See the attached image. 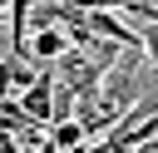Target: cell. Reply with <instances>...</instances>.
<instances>
[{"label":"cell","instance_id":"1","mask_svg":"<svg viewBox=\"0 0 158 153\" xmlns=\"http://www.w3.org/2000/svg\"><path fill=\"white\" fill-rule=\"evenodd\" d=\"M69 49H74V39H69L64 30H30V44H25V54H30L35 64H44V69H54Z\"/></svg>","mask_w":158,"mask_h":153},{"label":"cell","instance_id":"2","mask_svg":"<svg viewBox=\"0 0 158 153\" xmlns=\"http://www.w3.org/2000/svg\"><path fill=\"white\" fill-rule=\"evenodd\" d=\"M44 79V64H35L30 54H10V59H0V89L5 94H25L30 84H40Z\"/></svg>","mask_w":158,"mask_h":153},{"label":"cell","instance_id":"3","mask_svg":"<svg viewBox=\"0 0 158 153\" xmlns=\"http://www.w3.org/2000/svg\"><path fill=\"white\" fill-rule=\"evenodd\" d=\"M54 84H59V74H54V69H44V79H40V84H30V89L20 94V104H25V114H30V118L54 123Z\"/></svg>","mask_w":158,"mask_h":153},{"label":"cell","instance_id":"4","mask_svg":"<svg viewBox=\"0 0 158 153\" xmlns=\"http://www.w3.org/2000/svg\"><path fill=\"white\" fill-rule=\"evenodd\" d=\"M138 30H143V59L158 69V25H138Z\"/></svg>","mask_w":158,"mask_h":153},{"label":"cell","instance_id":"5","mask_svg":"<svg viewBox=\"0 0 158 153\" xmlns=\"http://www.w3.org/2000/svg\"><path fill=\"white\" fill-rule=\"evenodd\" d=\"M133 5L138 0H79V10H114V15L118 10H133Z\"/></svg>","mask_w":158,"mask_h":153},{"label":"cell","instance_id":"6","mask_svg":"<svg viewBox=\"0 0 158 153\" xmlns=\"http://www.w3.org/2000/svg\"><path fill=\"white\" fill-rule=\"evenodd\" d=\"M10 54H20V44H15V30L0 20V59H10Z\"/></svg>","mask_w":158,"mask_h":153},{"label":"cell","instance_id":"7","mask_svg":"<svg viewBox=\"0 0 158 153\" xmlns=\"http://www.w3.org/2000/svg\"><path fill=\"white\" fill-rule=\"evenodd\" d=\"M138 153H158V138H148V143H138Z\"/></svg>","mask_w":158,"mask_h":153},{"label":"cell","instance_id":"8","mask_svg":"<svg viewBox=\"0 0 158 153\" xmlns=\"http://www.w3.org/2000/svg\"><path fill=\"white\" fill-rule=\"evenodd\" d=\"M10 5H15V0H0V20H5V15H10Z\"/></svg>","mask_w":158,"mask_h":153}]
</instances>
